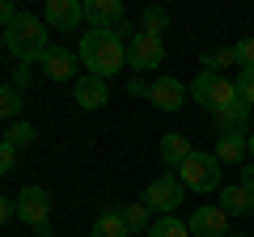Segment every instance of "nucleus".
Segmentation results:
<instances>
[{
  "mask_svg": "<svg viewBox=\"0 0 254 237\" xmlns=\"http://www.w3.org/2000/svg\"><path fill=\"white\" fill-rule=\"evenodd\" d=\"M76 55L89 68V76H102L106 81V76H115L127 64V43L119 38V30H89V34H81Z\"/></svg>",
  "mask_w": 254,
  "mask_h": 237,
  "instance_id": "f257e3e1",
  "label": "nucleus"
},
{
  "mask_svg": "<svg viewBox=\"0 0 254 237\" xmlns=\"http://www.w3.org/2000/svg\"><path fill=\"white\" fill-rule=\"evenodd\" d=\"M4 51L17 59V64H34L51 51L47 43V21L34 17V13H17V17L4 26Z\"/></svg>",
  "mask_w": 254,
  "mask_h": 237,
  "instance_id": "f03ea898",
  "label": "nucleus"
},
{
  "mask_svg": "<svg viewBox=\"0 0 254 237\" xmlns=\"http://www.w3.org/2000/svg\"><path fill=\"white\" fill-rule=\"evenodd\" d=\"M178 182L187 186V191H216V186H220V161H216V153H199V148H195V153L178 165Z\"/></svg>",
  "mask_w": 254,
  "mask_h": 237,
  "instance_id": "7ed1b4c3",
  "label": "nucleus"
},
{
  "mask_svg": "<svg viewBox=\"0 0 254 237\" xmlns=\"http://www.w3.org/2000/svg\"><path fill=\"white\" fill-rule=\"evenodd\" d=\"M195 102L203 110H212V115H220L225 106L237 102V85L229 76H220V72H199L195 76Z\"/></svg>",
  "mask_w": 254,
  "mask_h": 237,
  "instance_id": "20e7f679",
  "label": "nucleus"
},
{
  "mask_svg": "<svg viewBox=\"0 0 254 237\" xmlns=\"http://www.w3.org/2000/svg\"><path fill=\"white\" fill-rule=\"evenodd\" d=\"M182 191L187 186L178 182V174H161V178H153L144 186V199L140 203H148V212H157V216H174V208L182 203Z\"/></svg>",
  "mask_w": 254,
  "mask_h": 237,
  "instance_id": "39448f33",
  "label": "nucleus"
},
{
  "mask_svg": "<svg viewBox=\"0 0 254 237\" xmlns=\"http://www.w3.org/2000/svg\"><path fill=\"white\" fill-rule=\"evenodd\" d=\"M165 59V47L157 34H131L127 38V68H136V72H153V68H161Z\"/></svg>",
  "mask_w": 254,
  "mask_h": 237,
  "instance_id": "423d86ee",
  "label": "nucleus"
},
{
  "mask_svg": "<svg viewBox=\"0 0 254 237\" xmlns=\"http://www.w3.org/2000/svg\"><path fill=\"white\" fill-rule=\"evenodd\" d=\"M47 216H51V195L43 191V186H26V191L17 195V220L30 229H43Z\"/></svg>",
  "mask_w": 254,
  "mask_h": 237,
  "instance_id": "0eeeda50",
  "label": "nucleus"
},
{
  "mask_svg": "<svg viewBox=\"0 0 254 237\" xmlns=\"http://www.w3.org/2000/svg\"><path fill=\"white\" fill-rule=\"evenodd\" d=\"M187 225H190V237H229V212L220 203H203V208H195V216Z\"/></svg>",
  "mask_w": 254,
  "mask_h": 237,
  "instance_id": "6e6552de",
  "label": "nucleus"
},
{
  "mask_svg": "<svg viewBox=\"0 0 254 237\" xmlns=\"http://www.w3.org/2000/svg\"><path fill=\"white\" fill-rule=\"evenodd\" d=\"M43 21L68 34V30H76L85 21V0H47L43 4Z\"/></svg>",
  "mask_w": 254,
  "mask_h": 237,
  "instance_id": "1a4fd4ad",
  "label": "nucleus"
},
{
  "mask_svg": "<svg viewBox=\"0 0 254 237\" xmlns=\"http://www.w3.org/2000/svg\"><path fill=\"white\" fill-rule=\"evenodd\" d=\"M76 59H81V55H72V51H64V47H51V51L43 55V59H38V64H43V76L47 81H72V72H76Z\"/></svg>",
  "mask_w": 254,
  "mask_h": 237,
  "instance_id": "9d476101",
  "label": "nucleus"
},
{
  "mask_svg": "<svg viewBox=\"0 0 254 237\" xmlns=\"http://www.w3.org/2000/svg\"><path fill=\"white\" fill-rule=\"evenodd\" d=\"M72 98H76L81 110H102L110 102V93H106L102 76H81V81H72Z\"/></svg>",
  "mask_w": 254,
  "mask_h": 237,
  "instance_id": "9b49d317",
  "label": "nucleus"
},
{
  "mask_svg": "<svg viewBox=\"0 0 254 237\" xmlns=\"http://www.w3.org/2000/svg\"><path fill=\"white\" fill-rule=\"evenodd\" d=\"M148 98H153L157 110H182V102H187V85L174 81V76H157L153 89H148Z\"/></svg>",
  "mask_w": 254,
  "mask_h": 237,
  "instance_id": "f8f14e48",
  "label": "nucleus"
},
{
  "mask_svg": "<svg viewBox=\"0 0 254 237\" xmlns=\"http://www.w3.org/2000/svg\"><path fill=\"white\" fill-rule=\"evenodd\" d=\"M85 21H89V30H115L123 21V4L119 0H85Z\"/></svg>",
  "mask_w": 254,
  "mask_h": 237,
  "instance_id": "ddd939ff",
  "label": "nucleus"
},
{
  "mask_svg": "<svg viewBox=\"0 0 254 237\" xmlns=\"http://www.w3.org/2000/svg\"><path fill=\"white\" fill-rule=\"evenodd\" d=\"M242 157H250V136L246 131H220L216 136V161L237 165Z\"/></svg>",
  "mask_w": 254,
  "mask_h": 237,
  "instance_id": "4468645a",
  "label": "nucleus"
},
{
  "mask_svg": "<svg viewBox=\"0 0 254 237\" xmlns=\"http://www.w3.org/2000/svg\"><path fill=\"white\" fill-rule=\"evenodd\" d=\"M89 237H131V229H127V220H123L119 208H106V212H98Z\"/></svg>",
  "mask_w": 254,
  "mask_h": 237,
  "instance_id": "2eb2a0df",
  "label": "nucleus"
},
{
  "mask_svg": "<svg viewBox=\"0 0 254 237\" xmlns=\"http://www.w3.org/2000/svg\"><path fill=\"white\" fill-rule=\"evenodd\" d=\"M220 208H225L229 216H246V212H254V195L246 191L242 182H233V186L220 191Z\"/></svg>",
  "mask_w": 254,
  "mask_h": 237,
  "instance_id": "dca6fc26",
  "label": "nucleus"
},
{
  "mask_svg": "<svg viewBox=\"0 0 254 237\" xmlns=\"http://www.w3.org/2000/svg\"><path fill=\"white\" fill-rule=\"evenodd\" d=\"M190 153H195V148H190V140H187V136H178V131L161 136V161H165V165H174V170H178V165L187 161Z\"/></svg>",
  "mask_w": 254,
  "mask_h": 237,
  "instance_id": "f3484780",
  "label": "nucleus"
},
{
  "mask_svg": "<svg viewBox=\"0 0 254 237\" xmlns=\"http://www.w3.org/2000/svg\"><path fill=\"white\" fill-rule=\"evenodd\" d=\"M123 220H127V229L131 233H148L153 229V212H148V203H123Z\"/></svg>",
  "mask_w": 254,
  "mask_h": 237,
  "instance_id": "a211bd4d",
  "label": "nucleus"
},
{
  "mask_svg": "<svg viewBox=\"0 0 254 237\" xmlns=\"http://www.w3.org/2000/svg\"><path fill=\"white\" fill-rule=\"evenodd\" d=\"M246 118H250V106L237 98L233 106H225V110L216 115V123H220V131H242V127H246Z\"/></svg>",
  "mask_w": 254,
  "mask_h": 237,
  "instance_id": "6ab92c4d",
  "label": "nucleus"
},
{
  "mask_svg": "<svg viewBox=\"0 0 254 237\" xmlns=\"http://www.w3.org/2000/svg\"><path fill=\"white\" fill-rule=\"evenodd\" d=\"M148 237H190V225L178 216H157L153 229H148Z\"/></svg>",
  "mask_w": 254,
  "mask_h": 237,
  "instance_id": "aec40b11",
  "label": "nucleus"
},
{
  "mask_svg": "<svg viewBox=\"0 0 254 237\" xmlns=\"http://www.w3.org/2000/svg\"><path fill=\"white\" fill-rule=\"evenodd\" d=\"M237 64V47H208L203 51V72H216V68Z\"/></svg>",
  "mask_w": 254,
  "mask_h": 237,
  "instance_id": "412c9836",
  "label": "nucleus"
},
{
  "mask_svg": "<svg viewBox=\"0 0 254 237\" xmlns=\"http://www.w3.org/2000/svg\"><path fill=\"white\" fill-rule=\"evenodd\" d=\"M165 26H170V13H165V9H157V4H153V9H144V34H157V38H161Z\"/></svg>",
  "mask_w": 254,
  "mask_h": 237,
  "instance_id": "4be33fe9",
  "label": "nucleus"
},
{
  "mask_svg": "<svg viewBox=\"0 0 254 237\" xmlns=\"http://www.w3.org/2000/svg\"><path fill=\"white\" fill-rule=\"evenodd\" d=\"M30 140H34V127H30V123H13V127L4 131V144H13V148H26Z\"/></svg>",
  "mask_w": 254,
  "mask_h": 237,
  "instance_id": "5701e85b",
  "label": "nucleus"
},
{
  "mask_svg": "<svg viewBox=\"0 0 254 237\" xmlns=\"http://www.w3.org/2000/svg\"><path fill=\"white\" fill-rule=\"evenodd\" d=\"M233 85H237V98L254 110V68H242V76H237Z\"/></svg>",
  "mask_w": 254,
  "mask_h": 237,
  "instance_id": "b1692460",
  "label": "nucleus"
},
{
  "mask_svg": "<svg viewBox=\"0 0 254 237\" xmlns=\"http://www.w3.org/2000/svg\"><path fill=\"white\" fill-rule=\"evenodd\" d=\"M21 110V89H13V85H4V89H0V115H17Z\"/></svg>",
  "mask_w": 254,
  "mask_h": 237,
  "instance_id": "393cba45",
  "label": "nucleus"
},
{
  "mask_svg": "<svg viewBox=\"0 0 254 237\" xmlns=\"http://www.w3.org/2000/svg\"><path fill=\"white\" fill-rule=\"evenodd\" d=\"M237 64H242V68H254V34L237 43Z\"/></svg>",
  "mask_w": 254,
  "mask_h": 237,
  "instance_id": "a878e982",
  "label": "nucleus"
},
{
  "mask_svg": "<svg viewBox=\"0 0 254 237\" xmlns=\"http://www.w3.org/2000/svg\"><path fill=\"white\" fill-rule=\"evenodd\" d=\"M30 81H34V72H30V64H17V68H13V89H30Z\"/></svg>",
  "mask_w": 254,
  "mask_h": 237,
  "instance_id": "bb28decb",
  "label": "nucleus"
},
{
  "mask_svg": "<svg viewBox=\"0 0 254 237\" xmlns=\"http://www.w3.org/2000/svg\"><path fill=\"white\" fill-rule=\"evenodd\" d=\"M13 165H17V148H13V144H0V174H9Z\"/></svg>",
  "mask_w": 254,
  "mask_h": 237,
  "instance_id": "cd10ccee",
  "label": "nucleus"
},
{
  "mask_svg": "<svg viewBox=\"0 0 254 237\" xmlns=\"http://www.w3.org/2000/svg\"><path fill=\"white\" fill-rule=\"evenodd\" d=\"M17 216V199H0V220H13Z\"/></svg>",
  "mask_w": 254,
  "mask_h": 237,
  "instance_id": "c85d7f7f",
  "label": "nucleus"
},
{
  "mask_svg": "<svg viewBox=\"0 0 254 237\" xmlns=\"http://www.w3.org/2000/svg\"><path fill=\"white\" fill-rule=\"evenodd\" d=\"M148 89H153V85H148L144 76H136V81H127V93H136V98H140V93H148Z\"/></svg>",
  "mask_w": 254,
  "mask_h": 237,
  "instance_id": "c756f323",
  "label": "nucleus"
},
{
  "mask_svg": "<svg viewBox=\"0 0 254 237\" xmlns=\"http://www.w3.org/2000/svg\"><path fill=\"white\" fill-rule=\"evenodd\" d=\"M242 186L254 195V165H250V170H242Z\"/></svg>",
  "mask_w": 254,
  "mask_h": 237,
  "instance_id": "7c9ffc66",
  "label": "nucleus"
},
{
  "mask_svg": "<svg viewBox=\"0 0 254 237\" xmlns=\"http://www.w3.org/2000/svg\"><path fill=\"white\" fill-rule=\"evenodd\" d=\"M250 165H254V136H250Z\"/></svg>",
  "mask_w": 254,
  "mask_h": 237,
  "instance_id": "2f4dec72",
  "label": "nucleus"
},
{
  "mask_svg": "<svg viewBox=\"0 0 254 237\" xmlns=\"http://www.w3.org/2000/svg\"><path fill=\"white\" fill-rule=\"evenodd\" d=\"M229 237H246V233H229Z\"/></svg>",
  "mask_w": 254,
  "mask_h": 237,
  "instance_id": "473e14b6",
  "label": "nucleus"
}]
</instances>
